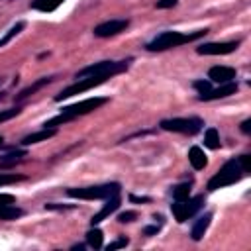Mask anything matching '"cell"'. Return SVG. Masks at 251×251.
<instances>
[{
    "mask_svg": "<svg viewBox=\"0 0 251 251\" xmlns=\"http://www.w3.org/2000/svg\"><path fill=\"white\" fill-rule=\"evenodd\" d=\"M208 33V29H196L190 33H182V31H161L159 35H155L145 49L147 51H165V49H173V47H180L184 43L196 41L200 37H204Z\"/></svg>",
    "mask_w": 251,
    "mask_h": 251,
    "instance_id": "obj_2",
    "label": "cell"
},
{
    "mask_svg": "<svg viewBox=\"0 0 251 251\" xmlns=\"http://www.w3.org/2000/svg\"><path fill=\"white\" fill-rule=\"evenodd\" d=\"M192 86H194V88H196L200 94H202V92H208V90L212 88L210 80H202V78H200V80H194V82H192Z\"/></svg>",
    "mask_w": 251,
    "mask_h": 251,
    "instance_id": "obj_28",
    "label": "cell"
},
{
    "mask_svg": "<svg viewBox=\"0 0 251 251\" xmlns=\"http://www.w3.org/2000/svg\"><path fill=\"white\" fill-rule=\"evenodd\" d=\"M210 222H212V214H204V216H200L194 224H192V229H190V237L194 239V241H200L202 237H204V233L208 231V227H210Z\"/></svg>",
    "mask_w": 251,
    "mask_h": 251,
    "instance_id": "obj_16",
    "label": "cell"
},
{
    "mask_svg": "<svg viewBox=\"0 0 251 251\" xmlns=\"http://www.w3.org/2000/svg\"><path fill=\"white\" fill-rule=\"evenodd\" d=\"M190 196V182H182V184H176L173 186V198L175 200H186Z\"/></svg>",
    "mask_w": 251,
    "mask_h": 251,
    "instance_id": "obj_24",
    "label": "cell"
},
{
    "mask_svg": "<svg viewBox=\"0 0 251 251\" xmlns=\"http://www.w3.org/2000/svg\"><path fill=\"white\" fill-rule=\"evenodd\" d=\"M129 200H131V202H139V204H143V202H151L149 196H135V194H129Z\"/></svg>",
    "mask_w": 251,
    "mask_h": 251,
    "instance_id": "obj_35",
    "label": "cell"
},
{
    "mask_svg": "<svg viewBox=\"0 0 251 251\" xmlns=\"http://www.w3.org/2000/svg\"><path fill=\"white\" fill-rule=\"evenodd\" d=\"M176 2H178V0H157L155 8H159V10H163V8H173V6H176Z\"/></svg>",
    "mask_w": 251,
    "mask_h": 251,
    "instance_id": "obj_32",
    "label": "cell"
},
{
    "mask_svg": "<svg viewBox=\"0 0 251 251\" xmlns=\"http://www.w3.org/2000/svg\"><path fill=\"white\" fill-rule=\"evenodd\" d=\"M239 47V41H226V43H204L196 47L198 55H227Z\"/></svg>",
    "mask_w": 251,
    "mask_h": 251,
    "instance_id": "obj_10",
    "label": "cell"
},
{
    "mask_svg": "<svg viewBox=\"0 0 251 251\" xmlns=\"http://www.w3.org/2000/svg\"><path fill=\"white\" fill-rule=\"evenodd\" d=\"M24 157H27V153L24 149H16L12 153H6V155H0V169H6V167H14L18 163L24 161Z\"/></svg>",
    "mask_w": 251,
    "mask_h": 251,
    "instance_id": "obj_18",
    "label": "cell"
},
{
    "mask_svg": "<svg viewBox=\"0 0 251 251\" xmlns=\"http://www.w3.org/2000/svg\"><path fill=\"white\" fill-rule=\"evenodd\" d=\"M208 78L212 82H218V84H224V82H229L235 78V69L233 67H226V65H218V67H212L208 71Z\"/></svg>",
    "mask_w": 251,
    "mask_h": 251,
    "instance_id": "obj_13",
    "label": "cell"
},
{
    "mask_svg": "<svg viewBox=\"0 0 251 251\" xmlns=\"http://www.w3.org/2000/svg\"><path fill=\"white\" fill-rule=\"evenodd\" d=\"M76 206H67V204H55V202H49L45 204V210H73Z\"/></svg>",
    "mask_w": 251,
    "mask_h": 251,
    "instance_id": "obj_30",
    "label": "cell"
},
{
    "mask_svg": "<svg viewBox=\"0 0 251 251\" xmlns=\"http://www.w3.org/2000/svg\"><path fill=\"white\" fill-rule=\"evenodd\" d=\"M127 25H129V20H108L94 27V35L96 37H112V35L122 33Z\"/></svg>",
    "mask_w": 251,
    "mask_h": 251,
    "instance_id": "obj_9",
    "label": "cell"
},
{
    "mask_svg": "<svg viewBox=\"0 0 251 251\" xmlns=\"http://www.w3.org/2000/svg\"><path fill=\"white\" fill-rule=\"evenodd\" d=\"M135 218H137L135 212H122V214H118V222H120V224H129V222H133Z\"/></svg>",
    "mask_w": 251,
    "mask_h": 251,
    "instance_id": "obj_29",
    "label": "cell"
},
{
    "mask_svg": "<svg viewBox=\"0 0 251 251\" xmlns=\"http://www.w3.org/2000/svg\"><path fill=\"white\" fill-rule=\"evenodd\" d=\"M120 194H114V196H110V198H106V204L100 208V212H96L92 218H90V226H98L102 220H106L110 214H114L118 208H120Z\"/></svg>",
    "mask_w": 251,
    "mask_h": 251,
    "instance_id": "obj_12",
    "label": "cell"
},
{
    "mask_svg": "<svg viewBox=\"0 0 251 251\" xmlns=\"http://www.w3.org/2000/svg\"><path fill=\"white\" fill-rule=\"evenodd\" d=\"M237 161H239V165H241L243 173L247 175V173H249V155H241V157H237Z\"/></svg>",
    "mask_w": 251,
    "mask_h": 251,
    "instance_id": "obj_33",
    "label": "cell"
},
{
    "mask_svg": "<svg viewBox=\"0 0 251 251\" xmlns=\"http://www.w3.org/2000/svg\"><path fill=\"white\" fill-rule=\"evenodd\" d=\"M24 27H25V24H24V22H18L16 25H12V27L6 31V35H4V37H0V47L8 45V43H10V41H12V39H14V37L24 29Z\"/></svg>",
    "mask_w": 251,
    "mask_h": 251,
    "instance_id": "obj_23",
    "label": "cell"
},
{
    "mask_svg": "<svg viewBox=\"0 0 251 251\" xmlns=\"http://www.w3.org/2000/svg\"><path fill=\"white\" fill-rule=\"evenodd\" d=\"M188 163L192 165L194 171H202V169L208 165V157L204 155V151H202L198 145H194V147H190V151H188Z\"/></svg>",
    "mask_w": 251,
    "mask_h": 251,
    "instance_id": "obj_17",
    "label": "cell"
},
{
    "mask_svg": "<svg viewBox=\"0 0 251 251\" xmlns=\"http://www.w3.org/2000/svg\"><path fill=\"white\" fill-rule=\"evenodd\" d=\"M20 112H22V108H20V106H16V108H6V110H0V124H2V122H8V120H12V118H16Z\"/></svg>",
    "mask_w": 251,
    "mask_h": 251,
    "instance_id": "obj_26",
    "label": "cell"
},
{
    "mask_svg": "<svg viewBox=\"0 0 251 251\" xmlns=\"http://www.w3.org/2000/svg\"><path fill=\"white\" fill-rule=\"evenodd\" d=\"M16 202V196L14 194H4V192H0V206L2 204H14Z\"/></svg>",
    "mask_w": 251,
    "mask_h": 251,
    "instance_id": "obj_34",
    "label": "cell"
},
{
    "mask_svg": "<svg viewBox=\"0 0 251 251\" xmlns=\"http://www.w3.org/2000/svg\"><path fill=\"white\" fill-rule=\"evenodd\" d=\"M108 100H110L108 96H94V98H86V100H80V102H76V104L65 106V108L61 110V114L55 116V118H51V120H47V122L43 124V127H57V126H63V124H67V122H73L75 118L86 116V114L98 110L100 106L108 104Z\"/></svg>",
    "mask_w": 251,
    "mask_h": 251,
    "instance_id": "obj_1",
    "label": "cell"
},
{
    "mask_svg": "<svg viewBox=\"0 0 251 251\" xmlns=\"http://www.w3.org/2000/svg\"><path fill=\"white\" fill-rule=\"evenodd\" d=\"M86 243L92 247V249H102V243H104V235L98 227H90L88 233H86Z\"/></svg>",
    "mask_w": 251,
    "mask_h": 251,
    "instance_id": "obj_20",
    "label": "cell"
},
{
    "mask_svg": "<svg viewBox=\"0 0 251 251\" xmlns=\"http://www.w3.org/2000/svg\"><path fill=\"white\" fill-rule=\"evenodd\" d=\"M204 122L200 118H171V120H161L159 127L165 131H175V133H186L194 135L202 129Z\"/></svg>",
    "mask_w": 251,
    "mask_h": 251,
    "instance_id": "obj_6",
    "label": "cell"
},
{
    "mask_svg": "<svg viewBox=\"0 0 251 251\" xmlns=\"http://www.w3.org/2000/svg\"><path fill=\"white\" fill-rule=\"evenodd\" d=\"M204 202H206L204 194L194 196V198H186V200H180V202L175 200V204H171V212H173L175 220H176L178 224H182V222H186L188 218H192L196 212H200V210L204 208Z\"/></svg>",
    "mask_w": 251,
    "mask_h": 251,
    "instance_id": "obj_7",
    "label": "cell"
},
{
    "mask_svg": "<svg viewBox=\"0 0 251 251\" xmlns=\"http://www.w3.org/2000/svg\"><path fill=\"white\" fill-rule=\"evenodd\" d=\"M133 59H122V61H100V63H94V65H88L84 69H80L75 78H84V76H108L112 78L114 75H120L124 71L129 69Z\"/></svg>",
    "mask_w": 251,
    "mask_h": 251,
    "instance_id": "obj_4",
    "label": "cell"
},
{
    "mask_svg": "<svg viewBox=\"0 0 251 251\" xmlns=\"http://www.w3.org/2000/svg\"><path fill=\"white\" fill-rule=\"evenodd\" d=\"M20 180H25V176L24 175H16V173H0V186L14 184V182H20Z\"/></svg>",
    "mask_w": 251,
    "mask_h": 251,
    "instance_id": "obj_25",
    "label": "cell"
},
{
    "mask_svg": "<svg viewBox=\"0 0 251 251\" xmlns=\"http://www.w3.org/2000/svg\"><path fill=\"white\" fill-rule=\"evenodd\" d=\"M57 133V127H43L39 131H33L25 137L20 139V145H33V143H39V141H47L49 137H53Z\"/></svg>",
    "mask_w": 251,
    "mask_h": 251,
    "instance_id": "obj_15",
    "label": "cell"
},
{
    "mask_svg": "<svg viewBox=\"0 0 251 251\" xmlns=\"http://www.w3.org/2000/svg\"><path fill=\"white\" fill-rule=\"evenodd\" d=\"M122 184L120 182H108V184H96V186H82V188H67V196L78 198V200H106L114 194H120Z\"/></svg>",
    "mask_w": 251,
    "mask_h": 251,
    "instance_id": "obj_5",
    "label": "cell"
},
{
    "mask_svg": "<svg viewBox=\"0 0 251 251\" xmlns=\"http://www.w3.org/2000/svg\"><path fill=\"white\" fill-rule=\"evenodd\" d=\"M127 243H129V239H127V237H118L116 241L108 243V247H106V249H108V251H114V249H122V247H126Z\"/></svg>",
    "mask_w": 251,
    "mask_h": 251,
    "instance_id": "obj_27",
    "label": "cell"
},
{
    "mask_svg": "<svg viewBox=\"0 0 251 251\" xmlns=\"http://www.w3.org/2000/svg\"><path fill=\"white\" fill-rule=\"evenodd\" d=\"M2 145H4V137L0 135V147H2Z\"/></svg>",
    "mask_w": 251,
    "mask_h": 251,
    "instance_id": "obj_37",
    "label": "cell"
},
{
    "mask_svg": "<svg viewBox=\"0 0 251 251\" xmlns=\"http://www.w3.org/2000/svg\"><path fill=\"white\" fill-rule=\"evenodd\" d=\"M235 92H237V84H235L233 80H229V82L220 84L218 88H210L208 92L198 94V100H202V102H208V100H220V98H227V96H231V94H235Z\"/></svg>",
    "mask_w": 251,
    "mask_h": 251,
    "instance_id": "obj_11",
    "label": "cell"
},
{
    "mask_svg": "<svg viewBox=\"0 0 251 251\" xmlns=\"http://www.w3.org/2000/svg\"><path fill=\"white\" fill-rule=\"evenodd\" d=\"M241 131H243V133H249V131H251V120H245V122L241 124Z\"/></svg>",
    "mask_w": 251,
    "mask_h": 251,
    "instance_id": "obj_36",
    "label": "cell"
},
{
    "mask_svg": "<svg viewBox=\"0 0 251 251\" xmlns=\"http://www.w3.org/2000/svg\"><path fill=\"white\" fill-rule=\"evenodd\" d=\"M22 216H24V210L14 206V204H2L0 206V220H4V222H10V220L22 218Z\"/></svg>",
    "mask_w": 251,
    "mask_h": 251,
    "instance_id": "obj_19",
    "label": "cell"
},
{
    "mask_svg": "<svg viewBox=\"0 0 251 251\" xmlns=\"http://www.w3.org/2000/svg\"><path fill=\"white\" fill-rule=\"evenodd\" d=\"M106 80H108V76H84V78H76L75 84L63 88V90L55 96V102H63V100H67V98H71V96H75V94H82V92H86V90H90V88H94V86L104 84Z\"/></svg>",
    "mask_w": 251,
    "mask_h": 251,
    "instance_id": "obj_8",
    "label": "cell"
},
{
    "mask_svg": "<svg viewBox=\"0 0 251 251\" xmlns=\"http://www.w3.org/2000/svg\"><path fill=\"white\" fill-rule=\"evenodd\" d=\"M55 80V76H41V78H37L33 84H29V86H25L24 90H20L18 94H16V102H22V100H25V98H29L31 94H35L37 90H41L43 86H47V84H51Z\"/></svg>",
    "mask_w": 251,
    "mask_h": 251,
    "instance_id": "obj_14",
    "label": "cell"
},
{
    "mask_svg": "<svg viewBox=\"0 0 251 251\" xmlns=\"http://www.w3.org/2000/svg\"><path fill=\"white\" fill-rule=\"evenodd\" d=\"M204 145H206L208 149H218V147L222 145L220 133H218L216 127H208V129L204 131Z\"/></svg>",
    "mask_w": 251,
    "mask_h": 251,
    "instance_id": "obj_22",
    "label": "cell"
},
{
    "mask_svg": "<svg viewBox=\"0 0 251 251\" xmlns=\"http://www.w3.org/2000/svg\"><path fill=\"white\" fill-rule=\"evenodd\" d=\"M161 226H163L161 222H159V224H153V226H147V227H143V233H145V235H157L159 229H161Z\"/></svg>",
    "mask_w": 251,
    "mask_h": 251,
    "instance_id": "obj_31",
    "label": "cell"
},
{
    "mask_svg": "<svg viewBox=\"0 0 251 251\" xmlns=\"http://www.w3.org/2000/svg\"><path fill=\"white\" fill-rule=\"evenodd\" d=\"M243 175H245V173H243L239 161H237V159H229V161H226L224 167L208 180L206 188H208L210 192H214V190H218V188H226V186H229V184L239 182V180L243 178Z\"/></svg>",
    "mask_w": 251,
    "mask_h": 251,
    "instance_id": "obj_3",
    "label": "cell"
},
{
    "mask_svg": "<svg viewBox=\"0 0 251 251\" xmlns=\"http://www.w3.org/2000/svg\"><path fill=\"white\" fill-rule=\"evenodd\" d=\"M65 0H33L31 2V8L33 10H39V12H53L57 10Z\"/></svg>",
    "mask_w": 251,
    "mask_h": 251,
    "instance_id": "obj_21",
    "label": "cell"
}]
</instances>
